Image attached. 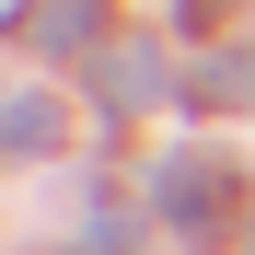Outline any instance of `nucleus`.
Returning <instances> with one entry per match:
<instances>
[{
  "label": "nucleus",
  "instance_id": "f257e3e1",
  "mask_svg": "<svg viewBox=\"0 0 255 255\" xmlns=\"http://www.w3.org/2000/svg\"><path fill=\"white\" fill-rule=\"evenodd\" d=\"M151 197H162V221L197 232V244L232 221V174H221V162H197V151H186V162H162V186H151Z\"/></svg>",
  "mask_w": 255,
  "mask_h": 255
},
{
  "label": "nucleus",
  "instance_id": "f03ea898",
  "mask_svg": "<svg viewBox=\"0 0 255 255\" xmlns=\"http://www.w3.org/2000/svg\"><path fill=\"white\" fill-rule=\"evenodd\" d=\"M58 139H70V105H58V93L0 105V162H35V151H58Z\"/></svg>",
  "mask_w": 255,
  "mask_h": 255
},
{
  "label": "nucleus",
  "instance_id": "7ed1b4c3",
  "mask_svg": "<svg viewBox=\"0 0 255 255\" xmlns=\"http://www.w3.org/2000/svg\"><path fill=\"white\" fill-rule=\"evenodd\" d=\"M105 0H23V47H93Z\"/></svg>",
  "mask_w": 255,
  "mask_h": 255
},
{
  "label": "nucleus",
  "instance_id": "20e7f679",
  "mask_svg": "<svg viewBox=\"0 0 255 255\" xmlns=\"http://www.w3.org/2000/svg\"><path fill=\"white\" fill-rule=\"evenodd\" d=\"M162 81H174V70H162L151 47H105V105H151Z\"/></svg>",
  "mask_w": 255,
  "mask_h": 255
},
{
  "label": "nucleus",
  "instance_id": "39448f33",
  "mask_svg": "<svg viewBox=\"0 0 255 255\" xmlns=\"http://www.w3.org/2000/svg\"><path fill=\"white\" fill-rule=\"evenodd\" d=\"M221 12H232V0H174V23H186V35H197V23H221Z\"/></svg>",
  "mask_w": 255,
  "mask_h": 255
}]
</instances>
